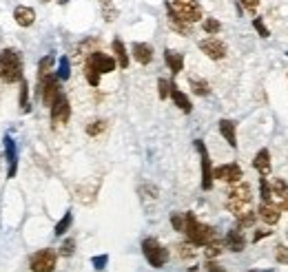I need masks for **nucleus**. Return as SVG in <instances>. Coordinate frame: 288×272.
Returning a JSON list of instances; mask_svg holds the SVG:
<instances>
[{"instance_id":"obj_1","label":"nucleus","mask_w":288,"mask_h":272,"mask_svg":"<svg viewBox=\"0 0 288 272\" xmlns=\"http://www.w3.org/2000/svg\"><path fill=\"white\" fill-rule=\"evenodd\" d=\"M253 188L248 181H235V184H230L229 193H226V208H229L230 213L235 215V217H239V215L253 211Z\"/></svg>"},{"instance_id":"obj_2","label":"nucleus","mask_w":288,"mask_h":272,"mask_svg":"<svg viewBox=\"0 0 288 272\" xmlns=\"http://www.w3.org/2000/svg\"><path fill=\"white\" fill-rule=\"evenodd\" d=\"M184 235H186V241H191L195 248H204L206 243L217 239L215 228L202 223L195 217V213H184Z\"/></svg>"},{"instance_id":"obj_3","label":"nucleus","mask_w":288,"mask_h":272,"mask_svg":"<svg viewBox=\"0 0 288 272\" xmlns=\"http://www.w3.org/2000/svg\"><path fill=\"white\" fill-rule=\"evenodd\" d=\"M22 75V58L16 49H2L0 51V80L7 84L20 82Z\"/></svg>"},{"instance_id":"obj_4","label":"nucleus","mask_w":288,"mask_h":272,"mask_svg":"<svg viewBox=\"0 0 288 272\" xmlns=\"http://www.w3.org/2000/svg\"><path fill=\"white\" fill-rule=\"evenodd\" d=\"M36 95L45 107H51L62 95V91H60V78L56 73H49L45 78H40L36 84Z\"/></svg>"},{"instance_id":"obj_5","label":"nucleus","mask_w":288,"mask_h":272,"mask_svg":"<svg viewBox=\"0 0 288 272\" xmlns=\"http://www.w3.org/2000/svg\"><path fill=\"white\" fill-rule=\"evenodd\" d=\"M142 255L149 261V266H153V268H164L169 261V250L158 239H153V237H146L142 241Z\"/></svg>"},{"instance_id":"obj_6","label":"nucleus","mask_w":288,"mask_h":272,"mask_svg":"<svg viewBox=\"0 0 288 272\" xmlns=\"http://www.w3.org/2000/svg\"><path fill=\"white\" fill-rule=\"evenodd\" d=\"M173 11L186 22H200L204 18V11H202V4L197 0H173L171 2Z\"/></svg>"},{"instance_id":"obj_7","label":"nucleus","mask_w":288,"mask_h":272,"mask_svg":"<svg viewBox=\"0 0 288 272\" xmlns=\"http://www.w3.org/2000/svg\"><path fill=\"white\" fill-rule=\"evenodd\" d=\"M195 149L200 153V164H202V188L211 190L213 188V166H211V155L209 149L202 140H195Z\"/></svg>"},{"instance_id":"obj_8","label":"nucleus","mask_w":288,"mask_h":272,"mask_svg":"<svg viewBox=\"0 0 288 272\" xmlns=\"http://www.w3.org/2000/svg\"><path fill=\"white\" fill-rule=\"evenodd\" d=\"M197 47H200L202 54H204L206 58H211V60H224L226 54H229V47H226L224 42H222L220 38H215V36H209V38H204V40H200V42H197Z\"/></svg>"},{"instance_id":"obj_9","label":"nucleus","mask_w":288,"mask_h":272,"mask_svg":"<svg viewBox=\"0 0 288 272\" xmlns=\"http://www.w3.org/2000/svg\"><path fill=\"white\" fill-rule=\"evenodd\" d=\"M56 261H58V255L54 250H38L29 261L31 272H54L56 270Z\"/></svg>"},{"instance_id":"obj_10","label":"nucleus","mask_w":288,"mask_h":272,"mask_svg":"<svg viewBox=\"0 0 288 272\" xmlns=\"http://www.w3.org/2000/svg\"><path fill=\"white\" fill-rule=\"evenodd\" d=\"M49 109H51V124H54V126H62V124H67L69 117H71V104H69V100L64 93L60 95Z\"/></svg>"},{"instance_id":"obj_11","label":"nucleus","mask_w":288,"mask_h":272,"mask_svg":"<svg viewBox=\"0 0 288 272\" xmlns=\"http://www.w3.org/2000/svg\"><path fill=\"white\" fill-rule=\"evenodd\" d=\"M87 64H91L93 69L98 71V73L105 75V73H113V71H115L117 62H115V58H113V55L102 54V51L98 49V51H93V54L87 58Z\"/></svg>"},{"instance_id":"obj_12","label":"nucleus","mask_w":288,"mask_h":272,"mask_svg":"<svg viewBox=\"0 0 288 272\" xmlns=\"http://www.w3.org/2000/svg\"><path fill=\"white\" fill-rule=\"evenodd\" d=\"M213 179H220V181H226V184H235V181H242L244 179V170L239 164L230 162V164H222L213 168Z\"/></svg>"},{"instance_id":"obj_13","label":"nucleus","mask_w":288,"mask_h":272,"mask_svg":"<svg viewBox=\"0 0 288 272\" xmlns=\"http://www.w3.org/2000/svg\"><path fill=\"white\" fill-rule=\"evenodd\" d=\"M271 193H273V199L271 202L275 204L280 211H288V184L282 177H275L271 184Z\"/></svg>"},{"instance_id":"obj_14","label":"nucleus","mask_w":288,"mask_h":272,"mask_svg":"<svg viewBox=\"0 0 288 272\" xmlns=\"http://www.w3.org/2000/svg\"><path fill=\"white\" fill-rule=\"evenodd\" d=\"M164 7H167V18H169V27H171L173 31L175 33H180V36H191L193 33V25L191 22H186V20H182L180 16H177L175 11H173V7H171V2H167L164 4Z\"/></svg>"},{"instance_id":"obj_15","label":"nucleus","mask_w":288,"mask_h":272,"mask_svg":"<svg viewBox=\"0 0 288 272\" xmlns=\"http://www.w3.org/2000/svg\"><path fill=\"white\" fill-rule=\"evenodd\" d=\"M226 248L229 250H233V252H242L244 248H246V237H244V232H242V228H230L229 232H226Z\"/></svg>"},{"instance_id":"obj_16","label":"nucleus","mask_w":288,"mask_h":272,"mask_svg":"<svg viewBox=\"0 0 288 272\" xmlns=\"http://www.w3.org/2000/svg\"><path fill=\"white\" fill-rule=\"evenodd\" d=\"M253 168L257 170L259 175H271V151L268 149H259L257 153H255V157H253Z\"/></svg>"},{"instance_id":"obj_17","label":"nucleus","mask_w":288,"mask_h":272,"mask_svg":"<svg viewBox=\"0 0 288 272\" xmlns=\"http://www.w3.org/2000/svg\"><path fill=\"white\" fill-rule=\"evenodd\" d=\"M257 217L262 219L264 223H268V226H275L282 217V211L273 202H268V204L262 202V206H259V211H257Z\"/></svg>"},{"instance_id":"obj_18","label":"nucleus","mask_w":288,"mask_h":272,"mask_svg":"<svg viewBox=\"0 0 288 272\" xmlns=\"http://www.w3.org/2000/svg\"><path fill=\"white\" fill-rule=\"evenodd\" d=\"M220 135L224 137L226 142H229V146L230 149H237V124H235L233 120H220Z\"/></svg>"},{"instance_id":"obj_19","label":"nucleus","mask_w":288,"mask_h":272,"mask_svg":"<svg viewBox=\"0 0 288 272\" xmlns=\"http://www.w3.org/2000/svg\"><path fill=\"white\" fill-rule=\"evenodd\" d=\"M131 54H133L135 62H140V64H151L153 62V47L149 42H133Z\"/></svg>"},{"instance_id":"obj_20","label":"nucleus","mask_w":288,"mask_h":272,"mask_svg":"<svg viewBox=\"0 0 288 272\" xmlns=\"http://www.w3.org/2000/svg\"><path fill=\"white\" fill-rule=\"evenodd\" d=\"M4 157H7V162H9V173H7V177H16V170H18V153H16V142H13L9 135H4Z\"/></svg>"},{"instance_id":"obj_21","label":"nucleus","mask_w":288,"mask_h":272,"mask_svg":"<svg viewBox=\"0 0 288 272\" xmlns=\"http://www.w3.org/2000/svg\"><path fill=\"white\" fill-rule=\"evenodd\" d=\"M171 100L175 102V107L180 109L182 113H191L193 111V104H191V100H188V95L184 93V91H180V87H177L175 82H171Z\"/></svg>"},{"instance_id":"obj_22","label":"nucleus","mask_w":288,"mask_h":272,"mask_svg":"<svg viewBox=\"0 0 288 272\" xmlns=\"http://www.w3.org/2000/svg\"><path fill=\"white\" fill-rule=\"evenodd\" d=\"M13 20H16V25H20V27H31L36 22V11L31 7L20 4V7L13 9Z\"/></svg>"},{"instance_id":"obj_23","label":"nucleus","mask_w":288,"mask_h":272,"mask_svg":"<svg viewBox=\"0 0 288 272\" xmlns=\"http://www.w3.org/2000/svg\"><path fill=\"white\" fill-rule=\"evenodd\" d=\"M164 62H167V66L171 69L173 75H177L184 69V55L173 49H164Z\"/></svg>"},{"instance_id":"obj_24","label":"nucleus","mask_w":288,"mask_h":272,"mask_svg":"<svg viewBox=\"0 0 288 272\" xmlns=\"http://www.w3.org/2000/svg\"><path fill=\"white\" fill-rule=\"evenodd\" d=\"M111 47H113V54H115V62H117V66H120V69H129V54H126L124 42H122L120 38H115Z\"/></svg>"},{"instance_id":"obj_25","label":"nucleus","mask_w":288,"mask_h":272,"mask_svg":"<svg viewBox=\"0 0 288 272\" xmlns=\"http://www.w3.org/2000/svg\"><path fill=\"white\" fill-rule=\"evenodd\" d=\"M188 87H191V91L195 95H200V98H204V95L211 93L209 82H206V80H202V78H195V75H191V78H188Z\"/></svg>"},{"instance_id":"obj_26","label":"nucleus","mask_w":288,"mask_h":272,"mask_svg":"<svg viewBox=\"0 0 288 272\" xmlns=\"http://www.w3.org/2000/svg\"><path fill=\"white\" fill-rule=\"evenodd\" d=\"M96 47H98V38H87V40H82L78 45V49H75V58H82V55L89 58L93 51H98Z\"/></svg>"},{"instance_id":"obj_27","label":"nucleus","mask_w":288,"mask_h":272,"mask_svg":"<svg viewBox=\"0 0 288 272\" xmlns=\"http://www.w3.org/2000/svg\"><path fill=\"white\" fill-rule=\"evenodd\" d=\"M224 248H226L224 241L213 239L211 243H206V246H204V257H206V259H215V257H220L222 252H224Z\"/></svg>"},{"instance_id":"obj_28","label":"nucleus","mask_w":288,"mask_h":272,"mask_svg":"<svg viewBox=\"0 0 288 272\" xmlns=\"http://www.w3.org/2000/svg\"><path fill=\"white\" fill-rule=\"evenodd\" d=\"M20 111L22 113H29L31 111V107H29V84H27V80L22 78L20 80Z\"/></svg>"},{"instance_id":"obj_29","label":"nucleus","mask_w":288,"mask_h":272,"mask_svg":"<svg viewBox=\"0 0 288 272\" xmlns=\"http://www.w3.org/2000/svg\"><path fill=\"white\" fill-rule=\"evenodd\" d=\"M54 64H56V55L54 54L45 55V58L40 60V64H38V80L45 78V75H49L51 73V66H54Z\"/></svg>"},{"instance_id":"obj_30","label":"nucleus","mask_w":288,"mask_h":272,"mask_svg":"<svg viewBox=\"0 0 288 272\" xmlns=\"http://www.w3.org/2000/svg\"><path fill=\"white\" fill-rule=\"evenodd\" d=\"M107 131V120H93L87 124V135L89 137H98Z\"/></svg>"},{"instance_id":"obj_31","label":"nucleus","mask_w":288,"mask_h":272,"mask_svg":"<svg viewBox=\"0 0 288 272\" xmlns=\"http://www.w3.org/2000/svg\"><path fill=\"white\" fill-rule=\"evenodd\" d=\"M71 223H73V215L71 213H64V217L60 219L58 223H56V228H54V232H56V237H60V235H64V232L71 228Z\"/></svg>"},{"instance_id":"obj_32","label":"nucleus","mask_w":288,"mask_h":272,"mask_svg":"<svg viewBox=\"0 0 288 272\" xmlns=\"http://www.w3.org/2000/svg\"><path fill=\"white\" fill-rule=\"evenodd\" d=\"M56 75L60 78V82H64V80H69V75H71V64H69V58L67 55H62L58 62V71H56Z\"/></svg>"},{"instance_id":"obj_33","label":"nucleus","mask_w":288,"mask_h":272,"mask_svg":"<svg viewBox=\"0 0 288 272\" xmlns=\"http://www.w3.org/2000/svg\"><path fill=\"white\" fill-rule=\"evenodd\" d=\"M202 29L209 33V36H217V33L222 31V22L215 20V18H204V20H202Z\"/></svg>"},{"instance_id":"obj_34","label":"nucleus","mask_w":288,"mask_h":272,"mask_svg":"<svg viewBox=\"0 0 288 272\" xmlns=\"http://www.w3.org/2000/svg\"><path fill=\"white\" fill-rule=\"evenodd\" d=\"M259 195H262V202L268 204L273 199V193H271V184H268V179L264 177V175H259Z\"/></svg>"},{"instance_id":"obj_35","label":"nucleus","mask_w":288,"mask_h":272,"mask_svg":"<svg viewBox=\"0 0 288 272\" xmlns=\"http://www.w3.org/2000/svg\"><path fill=\"white\" fill-rule=\"evenodd\" d=\"M177 255L182 257V259H193L195 257V246H193L191 241H184V243H177Z\"/></svg>"},{"instance_id":"obj_36","label":"nucleus","mask_w":288,"mask_h":272,"mask_svg":"<svg viewBox=\"0 0 288 272\" xmlns=\"http://www.w3.org/2000/svg\"><path fill=\"white\" fill-rule=\"evenodd\" d=\"M84 78H87V82L91 84V87H98V84H100V73H98L91 64H87V62H84Z\"/></svg>"},{"instance_id":"obj_37","label":"nucleus","mask_w":288,"mask_h":272,"mask_svg":"<svg viewBox=\"0 0 288 272\" xmlns=\"http://www.w3.org/2000/svg\"><path fill=\"white\" fill-rule=\"evenodd\" d=\"M255 219H257V213H255V211H248V213L239 215V217H237V228H251L255 223Z\"/></svg>"},{"instance_id":"obj_38","label":"nucleus","mask_w":288,"mask_h":272,"mask_svg":"<svg viewBox=\"0 0 288 272\" xmlns=\"http://www.w3.org/2000/svg\"><path fill=\"white\" fill-rule=\"evenodd\" d=\"M158 95H160V100H167L171 95V82L169 80H164V78L158 80Z\"/></svg>"},{"instance_id":"obj_39","label":"nucleus","mask_w":288,"mask_h":272,"mask_svg":"<svg viewBox=\"0 0 288 272\" xmlns=\"http://www.w3.org/2000/svg\"><path fill=\"white\" fill-rule=\"evenodd\" d=\"M73 252H75V239L69 237V239H64V243L60 246V257H71Z\"/></svg>"},{"instance_id":"obj_40","label":"nucleus","mask_w":288,"mask_h":272,"mask_svg":"<svg viewBox=\"0 0 288 272\" xmlns=\"http://www.w3.org/2000/svg\"><path fill=\"white\" fill-rule=\"evenodd\" d=\"M102 18H105L107 22H113V20L117 18V9H115V7H111V2L102 4Z\"/></svg>"},{"instance_id":"obj_41","label":"nucleus","mask_w":288,"mask_h":272,"mask_svg":"<svg viewBox=\"0 0 288 272\" xmlns=\"http://www.w3.org/2000/svg\"><path fill=\"white\" fill-rule=\"evenodd\" d=\"M171 226L173 230L184 232V213H171Z\"/></svg>"},{"instance_id":"obj_42","label":"nucleus","mask_w":288,"mask_h":272,"mask_svg":"<svg viewBox=\"0 0 288 272\" xmlns=\"http://www.w3.org/2000/svg\"><path fill=\"white\" fill-rule=\"evenodd\" d=\"M275 259L280 261V264H288V246L277 243V246H275Z\"/></svg>"},{"instance_id":"obj_43","label":"nucleus","mask_w":288,"mask_h":272,"mask_svg":"<svg viewBox=\"0 0 288 272\" xmlns=\"http://www.w3.org/2000/svg\"><path fill=\"white\" fill-rule=\"evenodd\" d=\"M253 27H255V31H257L262 38H271V31H268V27L264 25L262 18H253Z\"/></svg>"},{"instance_id":"obj_44","label":"nucleus","mask_w":288,"mask_h":272,"mask_svg":"<svg viewBox=\"0 0 288 272\" xmlns=\"http://www.w3.org/2000/svg\"><path fill=\"white\" fill-rule=\"evenodd\" d=\"M91 264H93V268H96V270H105L107 264H109V255H98V257H93Z\"/></svg>"},{"instance_id":"obj_45","label":"nucleus","mask_w":288,"mask_h":272,"mask_svg":"<svg viewBox=\"0 0 288 272\" xmlns=\"http://www.w3.org/2000/svg\"><path fill=\"white\" fill-rule=\"evenodd\" d=\"M204 270H206V272H226V268H222V266L217 264L215 259H206V264H204Z\"/></svg>"},{"instance_id":"obj_46","label":"nucleus","mask_w":288,"mask_h":272,"mask_svg":"<svg viewBox=\"0 0 288 272\" xmlns=\"http://www.w3.org/2000/svg\"><path fill=\"white\" fill-rule=\"evenodd\" d=\"M242 2V7L246 9V11H251V13H255L257 11V7H259V0H239Z\"/></svg>"},{"instance_id":"obj_47","label":"nucleus","mask_w":288,"mask_h":272,"mask_svg":"<svg viewBox=\"0 0 288 272\" xmlns=\"http://www.w3.org/2000/svg\"><path fill=\"white\" fill-rule=\"evenodd\" d=\"M271 235H273V230H257L253 235V243H257L259 239H264V237H271Z\"/></svg>"},{"instance_id":"obj_48","label":"nucleus","mask_w":288,"mask_h":272,"mask_svg":"<svg viewBox=\"0 0 288 272\" xmlns=\"http://www.w3.org/2000/svg\"><path fill=\"white\" fill-rule=\"evenodd\" d=\"M56 2H60V4H67V2H69V0H56Z\"/></svg>"},{"instance_id":"obj_49","label":"nucleus","mask_w":288,"mask_h":272,"mask_svg":"<svg viewBox=\"0 0 288 272\" xmlns=\"http://www.w3.org/2000/svg\"><path fill=\"white\" fill-rule=\"evenodd\" d=\"M100 2H102V4H107V2H111V0H100Z\"/></svg>"},{"instance_id":"obj_50","label":"nucleus","mask_w":288,"mask_h":272,"mask_svg":"<svg viewBox=\"0 0 288 272\" xmlns=\"http://www.w3.org/2000/svg\"><path fill=\"white\" fill-rule=\"evenodd\" d=\"M248 272H262V270H248Z\"/></svg>"},{"instance_id":"obj_51","label":"nucleus","mask_w":288,"mask_h":272,"mask_svg":"<svg viewBox=\"0 0 288 272\" xmlns=\"http://www.w3.org/2000/svg\"><path fill=\"white\" fill-rule=\"evenodd\" d=\"M42 2H51V0H42Z\"/></svg>"}]
</instances>
